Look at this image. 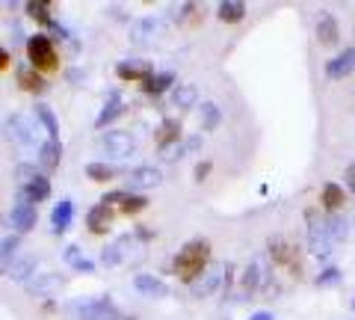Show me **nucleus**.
<instances>
[{"label": "nucleus", "mask_w": 355, "mask_h": 320, "mask_svg": "<svg viewBox=\"0 0 355 320\" xmlns=\"http://www.w3.org/2000/svg\"><path fill=\"white\" fill-rule=\"evenodd\" d=\"M207 261H210V244L207 240H190L181 252L175 255V273H178V279H184V282H196L198 276L205 273L207 267Z\"/></svg>", "instance_id": "1"}, {"label": "nucleus", "mask_w": 355, "mask_h": 320, "mask_svg": "<svg viewBox=\"0 0 355 320\" xmlns=\"http://www.w3.org/2000/svg\"><path fill=\"white\" fill-rule=\"evenodd\" d=\"M305 219H308V246H311V252H314L317 258H329L331 255V235H329V219L326 217H320L314 208L305 214Z\"/></svg>", "instance_id": "2"}, {"label": "nucleus", "mask_w": 355, "mask_h": 320, "mask_svg": "<svg viewBox=\"0 0 355 320\" xmlns=\"http://www.w3.org/2000/svg\"><path fill=\"white\" fill-rule=\"evenodd\" d=\"M27 57H30V65L39 71H51L57 69V51H53L51 39L36 33V36L27 39Z\"/></svg>", "instance_id": "3"}, {"label": "nucleus", "mask_w": 355, "mask_h": 320, "mask_svg": "<svg viewBox=\"0 0 355 320\" xmlns=\"http://www.w3.org/2000/svg\"><path fill=\"white\" fill-rule=\"evenodd\" d=\"M110 308H113V303L107 296H80V300H71L65 305V314H69V320H98Z\"/></svg>", "instance_id": "4"}, {"label": "nucleus", "mask_w": 355, "mask_h": 320, "mask_svg": "<svg viewBox=\"0 0 355 320\" xmlns=\"http://www.w3.org/2000/svg\"><path fill=\"white\" fill-rule=\"evenodd\" d=\"M98 146H101V151L107 154V158L125 160V158H130V154L137 151V140H133L128 130H107V134L98 140Z\"/></svg>", "instance_id": "5"}, {"label": "nucleus", "mask_w": 355, "mask_h": 320, "mask_svg": "<svg viewBox=\"0 0 355 320\" xmlns=\"http://www.w3.org/2000/svg\"><path fill=\"white\" fill-rule=\"evenodd\" d=\"M270 255L275 264H282V267H287L293 276L302 273V264H299V252L293 244H287V240H270Z\"/></svg>", "instance_id": "6"}, {"label": "nucleus", "mask_w": 355, "mask_h": 320, "mask_svg": "<svg viewBox=\"0 0 355 320\" xmlns=\"http://www.w3.org/2000/svg\"><path fill=\"white\" fill-rule=\"evenodd\" d=\"M65 285V276L62 273H39L36 279H30L24 288L30 296H53Z\"/></svg>", "instance_id": "7"}, {"label": "nucleus", "mask_w": 355, "mask_h": 320, "mask_svg": "<svg viewBox=\"0 0 355 320\" xmlns=\"http://www.w3.org/2000/svg\"><path fill=\"white\" fill-rule=\"evenodd\" d=\"M163 175L157 167H137L128 172V184L130 190H151V187H160Z\"/></svg>", "instance_id": "8"}, {"label": "nucleus", "mask_w": 355, "mask_h": 320, "mask_svg": "<svg viewBox=\"0 0 355 320\" xmlns=\"http://www.w3.org/2000/svg\"><path fill=\"white\" fill-rule=\"evenodd\" d=\"M6 128H9V137H12L15 142H21L24 149H33L36 146V134H33V122L27 116H12L6 122Z\"/></svg>", "instance_id": "9"}, {"label": "nucleus", "mask_w": 355, "mask_h": 320, "mask_svg": "<svg viewBox=\"0 0 355 320\" xmlns=\"http://www.w3.org/2000/svg\"><path fill=\"white\" fill-rule=\"evenodd\" d=\"M157 33H160V21H154V18H139V21H133V27H130V42L133 45H151L154 39H157Z\"/></svg>", "instance_id": "10"}, {"label": "nucleus", "mask_w": 355, "mask_h": 320, "mask_svg": "<svg viewBox=\"0 0 355 320\" xmlns=\"http://www.w3.org/2000/svg\"><path fill=\"white\" fill-rule=\"evenodd\" d=\"M133 288H137L142 296H154V300H163V296H169V285L157 276H148V273H139L137 279H133Z\"/></svg>", "instance_id": "11"}, {"label": "nucleus", "mask_w": 355, "mask_h": 320, "mask_svg": "<svg viewBox=\"0 0 355 320\" xmlns=\"http://www.w3.org/2000/svg\"><path fill=\"white\" fill-rule=\"evenodd\" d=\"M352 71H355V48H347L343 53H338V57H331L326 62V74L331 81H340V77H347Z\"/></svg>", "instance_id": "12"}, {"label": "nucleus", "mask_w": 355, "mask_h": 320, "mask_svg": "<svg viewBox=\"0 0 355 320\" xmlns=\"http://www.w3.org/2000/svg\"><path fill=\"white\" fill-rule=\"evenodd\" d=\"M110 223H113V208L104 205V202H98L95 208H89V214H86V226L92 235H104V231L110 228Z\"/></svg>", "instance_id": "13"}, {"label": "nucleus", "mask_w": 355, "mask_h": 320, "mask_svg": "<svg viewBox=\"0 0 355 320\" xmlns=\"http://www.w3.org/2000/svg\"><path fill=\"white\" fill-rule=\"evenodd\" d=\"M36 267H39V258H36V255H24V258H15L3 273L9 276V279L27 285L30 279H36V276H33V273H36Z\"/></svg>", "instance_id": "14"}, {"label": "nucleus", "mask_w": 355, "mask_h": 320, "mask_svg": "<svg viewBox=\"0 0 355 320\" xmlns=\"http://www.w3.org/2000/svg\"><path fill=\"white\" fill-rule=\"evenodd\" d=\"M219 279H222L219 267H210V270H205V273L190 285V294L196 296V300H205V296H210V294L219 288Z\"/></svg>", "instance_id": "15"}, {"label": "nucleus", "mask_w": 355, "mask_h": 320, "mask_svg": "<svg viewBox=\"0 0 355 320\" xmlns=\"http://www.w3.org/2000/svg\"><path fill=\"white\" fill-rule=\"evenodd\" d=\"M9 223H12V228L18 231V235H27V231L36 226V205H15L12 214H9Z\"/></svg>", "instance_id": "16"}, {"label": "nucleus", "mask_w": 355, "mask_h": 320, "mask_svg": "<svg viewBox=\"0 0 355 320\" xmlns=\"http://www.w3.org/2000/svg\"><path fill=\"white\" fill-rule=\"evenodd\" d=\"M338 21L331 18V15H320V21H317V42L320 45H326V48H331V45H338Z\"/></svg>", "instance_id": "17"}, {"label": "nucleus", "mask_w": 355, "mask_h": 320, "mask_svg": "<svg viewBox=\"0 0 355 320\" xmlns=\"http://www.w3.org/2000/svg\"><path fill=\"white\" fill-rule=\"evenodd\" d=\"M60 158H62V146L60 140H44L39 146V163L44 169H57L60 167Z\"/></svg>", "instance_id": "18"}, {"label": "nucleus", "mask_w": 355, "mask_h": 320, "mask_svg": "<svg viewBox=\"0 0 355 320\" xmlns=\"http://www.w3.org/2000/svg\"><path fill=\"white\" fill-rule=\"evenodd\" d=\"M71 217H74V205L69 202V199H62V202L51 211V228L57 231V235H62V231L71 226Z\"/></svg>", "instance_id": "19"}, {"label": "nucleus", "mask_w": 355, "mask_h": 320, "mask_svg": "<svg viewBox=\"0 0 355 320\" xmlns=\"http://www.w3.org/2000/svg\"><path fill=\"white\" fill-rule=\"evenodd\" d=\"M172 104L175 107H181V110H190L198 104V90L193 83H178L175 90H172Z\"/></svg>", "instance_id": "20"}, {"label": "nucleus", "mask_w": 355, "mask_h": 320, "mask_svg": "<svg viewBox=\"0 0 355 320\" xmlns=\"http://www.w3.org/2000/svg\"><path fill=\"white\" fill-rule=\"evenodd\" d=\"M154 140H157V146L163 151L169 149V142H175V146H178V140H181V125H178L175 119H163V125H160V130H157V137H154Z\"/></svg>", "instance_id": "21"}, {"label": "nucleus", "mask_w": 355, "mask_h": 320, "mask_svg": "<svg viewBox=\"0 0 355 320\" xmlns=\"http://www.w3.org/2000/svg\"><path fill=\"white\" fill-rule=\"evenodd\" d=\"M116 74L121 77V81H139V83H146L148 77H154L148 65H133V62H119Z\"/></svg>", "instance_id": "22"}, {"label": "nucleus", "mask_w": 355, "mask_h": 320, "mask_svg": "<svg viewBox=\"0 0 355 320\" xmlns=\"http://www.w3.org/2000/svg\"><path fill=\"white\" fill-rule=\"evenodd\" d=\"M216 15H219V21H225V24H237V21H243V15H246V6H243L240 0H225V3H219Z\"/></svg>", "instance_id": "23"}, {"label": "nucleus", "mask_w": 355, "mask_h": 320, "mask_svg": "<svg viewBox=\"0 0 355 320\" xmlns=\"http://www.w3.org/2000/svg\"><path fill=\"white\" fill-rule=\"evenodd\" d=\"M121 113H125V104H121V101H119V95L113 92V95H110V101H107V107L101 110V113H98L95 125H98V128H104V125H110V122H113L116 116H121Z\"/></svg>", "instance_id": "24"}, {"label": "nucleus", "mask_w": 355, "mask_h": 320, "mask_svg": "<svg viewBox=\"0 0 355 320\" xmlns=\"http://www.w3.org/2000/svg\"><path fill=\"white\" fill-rule=\"evenodd\" d=\"M347 202V196H343V187H338V184H323V205L329 208V211H338V208Z\"/></svg>", "instance_id": "25"}, {"label": "nucleus", "mask_w": 355, "mask_h": 320, "mask_svg": "<svg viewBox=\"0 0 355 320\" xmlns=\"http://www.w3.org/2000/svg\"><path fill=\"white\" fill-rule=\"evenodd\" d=\"M263 279H266L263 264H261V261H252L249 267H246V273H243V288H246V291H254Z\"/></svg>", "instance_id": "26"}, {"label": "nucleus", "mask_w": 355, "mask_h": 320, "mask_svg": "<svg viewBox=\"0 0 355 320\" xmlns=\"http://www.w3.org/2000/svg\"><path fill=\"white\" fill-rule=\"evenodd\" d=\"M18 83H21V90H27V92H44V81L33 69H21Z\"/></svg>", "instance_id": "27"}, {"label": "nucleus", "mask_w": 355, "mask_h": 320, "mask_svg": "<svg viewBox=\"0 0 355 320\" xmlns=\"http://www.w3.org/2000/svg\"><path fill=\"white\" fill-rule=\"evenodd\" d=\"M172 83H175V77H172L169 71H166V74H154V77H148V81L142 83V90H146V92H151V95H160V92H166V90H169Z\"/></svg>", "instance_id": "28"}, {"label": "nucleus", "mask_w": 355, "mask_h": 320, "mask_svg": "<svg viewBox=\"0 0 355 320\" xmlns=\"http://www.w3.org/2000/svg\"><path fill=\"white\" fill-rule=\"evenodd\" d=\"M36 116H39V122L44 125V130H48V140H57V134H60V125H57V116L51 113V107L39 104V107H36Z\"/></svg>", "instance_id": "29"}, {"label": "nucleus", "mask_w": 355, "mask_h": 320, "mask_svg": "<svg viewBox=\"0 0 355 320\" xmlns=\"http://www.w3.org/2000/svg\"><path fill=\"white\" fill-rule=\"evenodd\" d=\"M125 246H128V237H121L119 244L107 246V249L101 252V261L107 264V267H116V264H121V258H125Z\"/></svg>", "instance_id": "30"}, {"label": "nucleus", "mask_w": 355, "mask_h": 320, "mask_svg": "<svg viewBox=\"0 0 355 320\" xmlns=\"http://www.w3.org/2000/svg\"><path fill=\"white\" fill-rule=\"evenodd\" d=\"M27 12H30V18H36L39 24H53L51 21V3H44V0H30L27 3Z\"/></svg>", "instance_id": "31"}, {"label": "nucleus", "mask_w": 355, "mask_h": 320, "mask_svg": "<svg viewBox=\"0 0 355 320\" xmlns=\"http://www.w3.org/2000/svg\"><path fill=\"white\" fill-rule=\"evenodd\" d=\"M86 175H89L92 181L104 184V181H113V178H116V169H113V167H107V163H89V167H86Z\"/></svg>", "instance_id": "32"}, {"label": "nucleus", "mask_w": 355, "mask_h": 320, "mask_svg": "<svg viewBox=\"0 0 355 320\" xmlns=\"http://www.w3.org/2000/svg\"><path fill=\"white\" fill-rule=\"evenodd\" d=\"M21 190H27V193L33 196V202H42V199L51 196V184H48V178H44V175H39L36 181L27 184V187H21Z\"/></svg>", "instance_id": "33"}, {"label": "nucleus", "mask_w": 355, "mask_h": 320, "mask_svg": "<svg viewBox=\"0 0 355 320\" xmlns=\"http://www.w3.org/2000/svg\"><path fill=\"white\" fill-rule=\"evenodd\" d=\"M202 116H205L202 128H205V130H216V125H219V107H216L214 101L202 104Z\"/></svg>", "instance_id": "34"}, {"label": "nucleus", "mask_w": 355, "mask_h": 320, "mask_svg": "<svg viewBox=\"0 0 355 320\" xmlns=\"http://www.w3.org/2000/svg\"><path fill=\"white\" fill-rule=\"evenodd\" d=\"M148 208V199L146 196H128V202L121 205V214H139V211H146Z\"/></svg>", "instance_id": "35"}, {"label": "nucleus", "mask_w": 355, "mask_h": 320, "mask_svg": "<svg viewBox=\"0 0 355 320\" xmlns=\"http://www.w3.org/2000/svg\"><path fill=\"white\" fill-rule=\"evenodd\" d=\"M18 244H21V237H18V235H6V237H3V252H0V255H3V270L9 267V258L15 255Z\"/></svg>", "instance_id": "36"}, {"label": "nucleus", "mask_w": 355, "mask_h": 320, "mask_svg": "<svg viewBox=\"0 0 355 320\" xmlns=\"http://www.w3.org/2000/svg\"><path fill=\"white\" fill-rule=\"evenodd\" d=\"M329 235H331V240H340L343 235H347V219L343 217H329Z\"/></svg>", "instance_id": "37"}, {"label": "nucleus", "mask_w": 355, "mask_h": 320, "mask_svg": "<svg viewBox=\"0 0 355 320\" xmlns=\"http://www.w3.org/2000/svg\"><path fill=\"white\" fill-rule=\"evenodd\" d=\"M128 196H130V193H125V190H113V193H107L101 202L110 205V208H113V205H125V202H128Z\"/></svg>", "instance_id": "38"}, {"label": "nucleus", "mask_w": 355, "mask_h": 320, "mask_svg": "<svg viewBox=\"0 0 355 320\" xmlns=\"http://www.w3.org/2000/svg\"><path fill=\"white\" fill-rule=\"evenodd\" d=\"M184 154H187V146H184V142H178V146L163 151V160H178V158H184Z\"/></svg>", "instance_id": "39"}, {"label": "nucleus", "mask_w": 355, "mask_h": 320, "mask_svg": "<svg viewBox=\"0 0 355 320\" xmlns=\"http://www.w3.org/2000/svg\"><path fill=\"white\" fill-rule=\"evenodd\" d=\"M340 279V270H335V267H329L323 276H320V279H317V285H335Z\"/></svg>", "instance_id": "40"}, {"label": "nucleus", "mask_w": 355, "mask_h": 320, "mask_svg": "<svg viewBox=\"0 0 355 320\" xmlns=\"http://www.w3.org/2000/svg\"><path fill=\"white\" fill-rule=\"evenodd\" d=\"M98 320H133V317H128V314H121L119 312V308L113 305V308H110V312H104L101 317H98Z\"/></svg>", "instance_id": "41"}, {"label": "nucleus", "mask_w": 355, "mask_h": 320, "mask_svg": "<svg viewBox=\"0 0 355 320\" xmlns=\"http://www.w3.org/2000/svg\"><path fill=\"white\" fill-rule=\"evenodd\" d=\"M71 267H74V270H80V273H92V270H95V264L89 261V258H80L77 264H71Z\"/></svg>", "instance_id": "42"}, {"label": "nucleus", "mask_w": 355, "mask_h": 320, "mask_svg": "<svg viewBox=\"0 0 355 320\" xmlns=\"http://www.w3.org/2000/svg\"><path fill=\"white\" fill-rule=\"evenodd\" d=\"M210 172V163L205 160V163H198V167H196V181H205V175Z\"/></svg>", "instance_id": "43"}, {"label": "nucleus", "mask_w": 355, "mask_h": 320, "mask_svg": "<svg viewBox=\"0 0 355 320\" xmlns=\"http://www.w3.org/2000/svg\"><path fill=\"white\" fill-rule=\"evenodd\" d=\"M184 146H187V151H196V149H202V137H190V140L184 142Z\"/></svg>", "instance_id": "44"}, {"label": "nucleus", "mask_w": 355, "mask_h": 320, "mask_svg": "<svg viewBox=\"0 0 355 320\" xmlns=\"http://www.w3.org/2000/svg\"><path fill=\"white\" fill-rule=\"evenodd\" d=\"M9 33H12V42H15V45H21V42H24V36H21V27H18V24L9 27Z\"/></svg>", "instance_id": "45"}, {"label": "nucleus", "mask_w": 355, "mask_h": 320, "mask_svg": "<svg viewBox=\"0 0 355 320\" xmlns=\"http://www.w3.org/2000/svg\"><path fill=\"white\" fill-rule=\"evenodd\" d=\"M347 184H349V190L355 193V167H349V169H347Z\"/></svg>", "instance_id": "46"}, {"label": "nucleus", "mask_w": 355, "mask_h": 320, "mask_svg": "<svg viewBox=\"0 0 355 320\" xmlns=\"http://www.w3.org/2000/svg\"><path fill=\"white\" fill-rule=\"evenodd\" d=\"M51 33H53V39H65V30L60 24H51Z\"/></svg>", "instance_id": "47"}, {"label": "nucleus", "mask_w": 355, "mask_h": 320, "mask_svg": "<svg viewBox=\"0 0 355 320\" xmlns=\"http://www.w3.org/2000/svg\"><path fill=\"white\" fill-rule=\"evenodd\" d=\"M0 69H9V51H0Z\"/></svg>", "instance_id": "48"}, {"label": "nucleus", "mask_w": 355, "mask_h": 320, "mask_svg": "<svg viewBox=\"0 0 355 320\" xmlns=\"http://www.w3.org/2000/svg\"><path fill=\"white\" fill-rule=\"evenodd\" d=\"M249 320H272V314L270 312H258V314H252Z\"/></svg>", "instance_id": "49"}]
</instances>
